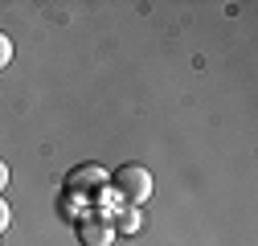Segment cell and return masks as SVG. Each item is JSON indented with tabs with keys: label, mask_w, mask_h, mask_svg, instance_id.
Instances as JSON below:
<instances>
[{
	"label": "cell",
	"mask_w": 258,
	"mask_h": 246,
	"mask_svg": "<svg viewBox=\"0 0 258 246\" xmlns=\"http://www.w3.org/2000/svg\"><path fill=\"white\" fill-rule=\"evenodd\" d=\"M115 189L123 193V201H132V205H144L152 197V172L144 164H127L115 172Z\"/></svg>",
	"instance_id": "obj_1"
},
{
	"label": "cell",
	"mask_w": 258,
	"mask_h": 246,
	"mask_svg": "<svg viewBox=\"0 0 258 246\" xmlns=\"http://www.w3.org/2000/svg\"><path fill=\"white\" fill-rule=\"evenodd\" d=\"M82 242H86V246H107V242H111V230H107V226H86V230H82Z\"/></svg>",
	"instance_id": "obj_2"
},
{
	"label": "cell",
	"mask_w": 258,
	"mask_h": 246,
	"mask_svg": "<svg viewBox=\"0 0 258 246\" xmlns=\"http://www.w3.org/2000/svg\"><path fill=\"white\" fill-rule=\"evenodd\" d=\"M9 61H13V41H9L5 33H0V74L9 70Z\"/></svg>",
	"instance_id": "obj_3"
},
{
	"label": "cell",
	"mask_w": 258,
	"mask_h": 246,
	"mask_svg": "<svg viewBox=\"0 0 258 246\" xmlns=\"http://www.w3.org/2000/svg\"><path fill=\"white\" fill-rule=\"evenodd\" d=\"M9 226H13V209H9V201L0 197V238L9 234Z\"/></svg>",
	"instance_id": "obj_4"
},
{
	"label": "cell",
	"mask_w": 258,
	"mask_h": 246,
	"mask_svg": "<svg viewBox=\"0 0 258 246\" xmlns=\"http://www.w3.org/2000/svg\"><path fill=\"white\" fill-rule=\"evenodd\" d=\"M5 184H9V164L0 160V189H5Z\"/></svg>",
	"instance_id": "obj_5"
}]
</instances>
